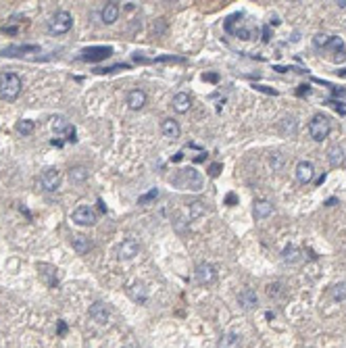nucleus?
<instances>
[{
    "instance_id": "nucleus-1",
    "label": "nucleus",
    "mask_w": 346,
    "mask_h": 348,
    "mask_svg": "<svg viewBox=\"0 0 346 348\" xmlns=\"http://www.w3.org/2000/svg\"><path fill=\"white\" fill-rule=\"evenodd\" d=\"M21 92V79L15 73H3L0 75V96L5 100H15Z\"/></svg>"
},
{
    "instance_id": "nucleus-2",
    "label": "nucleus",
    "mask_w": 346,
    "mask_h": 348,
    "mask_svg": "<svg viewBox=\"0 0 346 348\" xmlns=\"http://www.w3.org/2000/svg\"><path fill=\"white\" fill-rule=\"evenodd\" d=\"M331 132V125H329V119L323 117V115H315L309 123V134L315 142H323L325 138L329 136Z\"/></svg>"
},
{
    "instance_id": "nucleus-3",
    "label": "nucleus",
    "mask_w": 346,
    "mask_h": 348,
    "mask_svg": "<svg viewBox=\"0 0 346 348\" xmlns=\"http://www.w3.org/2000/svg\"><path fill=\"white\" fill-rule=\"evenodd\" d=\"M71 25H73V17L69 15L67 11H59V13H54L52 19L48 21V32L50 34H67L69 30H71Z\"/></svg>"
},
{
    "instance_id": "nucleus-4",
    "label": "nucleus",
    "mask_w": 346,
    "mask_h": 348,
    "mask_svg": "<svg viewBox=\"0 0 346 348\" xmlns=\"http://www.w3.org/2000/svg\"><path fill=\"white\" fill-rule=\"evenodd\" d=\"M113 54V48L110 46H92V48H84L81 50V61H102V59H108Z\"/></svg>"
},
{
    "instance_id": "nucleus-5",
    "label": "nucleus",
    "mask_w": 346,
    "mask_h": 348,
    "mask_svg": "<svg viewBox=\"0 0 346 348\" xmlns=\"http://www.w3.org/2000/svg\"><path fill=\"white\" fill-rule=\"evenodd\" d=\"M217 280V269L215 265H211V263H200V265L196 267V282L202 284V286H209Z\"/></svg>"
},
{
    "instance_id": "nucleus-6",
    "label": "nucleus",
    "mask_w": 346,
    "mask_h": 348,
    "mask_svg": "<svg viewBox=\"0 0 346 348\" xmlns=\"http://www.w3.org/2000/svg\"><path fill=\"white\" fill-rule=\"evenodd\" d=\"M59 179H61V173L57 169H46L42 175H40V186H42L46 192H54L59 188Z\"/></svg>"
},
{
    "instance_id": "nucleus-7",
    "label": "nucleus",
    "mask_w": 346,
    "mask_h": 348,
    "mask_svg": "<svg viewBox=\"0 0 346 348\" xmlns=\"http://www.w3.org/2000/svg\"><path fill=\"white\" fill-rule=\"evenodd\" d=\"M52 130L57 132V134H63V136H67V140L69 142H75L77 138H75V128L71 123H69L67 119H63V117H57L52 121Z\"/></svg>"
},
{
    "instance_id": "nucleus-8",
    "label": "nucleus",
    "mask_w": 346,
    "mask_h": 348,
    "mask_svg": "<svg viewBox=\"0 0 346 348\" xmlns=\"http://www.w3.org/2000/svg\"><path fill=\"white\" fill-rule=\"evenodd\" d=\"M71 219L75 221V223H79V225H92L96 221V215H94V211L90 206H79V208H75V211H73Z\"/></svg>"
},
{
    "instance_id": "nucleus-9",
    "label": "nucleus",
    "mask_w": 346,
    "mask_h": 348,
    "mask_svg": "<svg viewBox=\"0 0 346 348\" xmlns=\"http://www.w3.org/2000/svg\"><path fill=\"white\" fill-rule=\"evenodd\" d=\"M138 250H140V246H138V242L136 240H132V238H128V240H123L119 246H117V257L119 259H134L136 255H138Z\"/></svg>"
},
{
    "instance_id": "nucleus-10",
    "label": "nucleus",
    "mask_w": 346,
    "mask_h": 348,
    "mask_svg": "<svg viewBox=\"0 0 346 348\" xmlns=\"http://www.w3.org/2000/svg\"><path fill=\"white\" fill-rule=\"evenodd\" d=\"M313 173H315L313 163H309V161H300V163L296 165V179H298L300 184H309L311 179H313Z\"/></svg>"
},
{
    "instance_id": "nucleus-11",
    "label": "nucleus",
    "mask_w": 346,
    "mask_h": 348,
    "mask_svg": "<svg viewBox=\"0 0 346 348\" xmlns=\"http://www.w3.org/2000/svg\"><path fill=\"white\" fill-rule=\"evenodd\" d=\"M90 317L94 319V321H98V323H106L108 321V309H106V304L102 302H96L90 307Z\"/></svg>"
},
{
    "instance_id": "nucleus-12",
    "label": "nucleus",
    "mask_w": 346,
    "mask_h": 348,
    "mask_svg": "<svg viewBox=\"0 0 346 348\" xmlns=\"http://www.w3.org/2000/svg\"><path fill=\"white\" fill-rule=\"evenodd\" d=\"M182 175L186 177V184H184L186 188H190V190H200L202 188V177L194 169H184Z\"/></svg>"
},
{
    "instance_id": "nucleus-13",
    "label": "nucleus",
    "mask_w": 346,
    "mask_h": 348,
    "mask_svg": "<svg viewBox=\"0 0 346 348\" xmlns=\"http://www.w3.org/2000/svg\"><path fill=\"white\" fill-rule=\"evenodd\" d=\"M238 300H240V304L244 309H255L257 307V292L255 290H251V288H246V290H242L240 294H238Z\"/></svg>"
},
{
    "instance_id": "nucleus-14",
    "label": "nucleus",
    "mask_w": 346,
    "mask_h": 348,
    "mask_svg": "<svg viewBox=\"0 0 346 348\" xmlns=\"http://www.w3.org/2000/svg\"><path fill=\"white\" fill-rule=\"evenodd\" d=\"M100 17H102V23H106V25L115 23L117 17H119V7H117V3H108V5L100 11Z\"/></svg>"
},
{
    "instance_id": "nucleus-15",
    "label": "nucleus",
    "mask_w": 346,
    "mask_h": 348,
    "mask_svg": "<svg viewBox=\"0 0 346 348\" xmlns=\"http://www.w3.org/2000/svg\"><path fill=\"white\" fill-rule=\"evenodd\" d=\"M271 213H273V204H271L269 200H259V202H255V208H253L255 219H267Z\"/></svg>"
},
{
    "instance_id": "nucleus-16",
    "label": "nucleus",
    "mask_w": 346,
    "mask_h": 348,
    "mask_svg": "<svg viewBox=\"0 0 346 348\" xmlns=\"http://www.w3.org/2000/svg\"><path fill=\"white\" fill-rule=\"evenodd\" d=\"M173 108L177 110V113H186V110L190 108V104H192V98H190V94H186V92H179V94H175L173 96Z\"/></svg>"
},
{
    "instance_id": "nucleus-17",
    "label": "nucleus",
    "mask_w": 346,
    "mask_h": 348,
    "mask_svg": "<svg viewBox=\"0 0 346 348\" xmlns=\"http://www.w3.org/2000/svg\"><path fill=\"white\" fill-rule=\"evenodd\" d=\"M128 104H130V108H134V110L142 108V106L146 104V94H144L142 90H132V92L128 94Z\"/></svg>"
},
{
    "instance_id": "nucleus-18",
    "label": "nucleus",
    "mask_w": 346,
    "mask_h": 348,
    "mask_svg": "<svg viewBox=\"0 0 346 348\" xmlns=\"http://www.w3.org/2000/svg\"><path fill=\"white\" fill-rule=\"evenodd\" d=\"M161 130H163V136L169 138V140H175V138H179V125L173 119H165L163 125H161Z\"/></svg>"
},
{
    "instance_id": "nucleus-19",
    "label": "nucleus",
    "mask_w": 346,
    "mask_h": 348,
    "mask_svg": "<svg viewBox=\"0 0 346 348\" xmlns=\"http://www.w3.org/2000/svg\"><path fill=\"white\" fill-rule=\"evenodd\" d=\"M219 348H242V336H238V333H225L219 340Z\"/></svg>"
},
{
    "instance_id": "nucleus-20",
    "label": "nucleus",
    "mask_w": 346,
    "mask_h": 348,
    "mask_svg": "<svg viewBox=\"0 0 346 348\" xmlns=\"http://www.w3.org/2000/svg\"><path fill=\"white\" fill-rule=\"evenodd\" d=\"M71 246H73V250H75V253H79V255H84V253H88V250H90V240L86 238V236H73V238H71Z\"/></svg>"
},
{
    "instance_id": "nucleus-21",
    "label": "nucleus",
    "mask_w": 346,
    "mask_h": 348,
    "mask_svg": "<svg viewBox=\"0 0 346 348\" xmlns=\"http://www.w3.org/2000/svg\"><path fill=\"white\" fill-rule=\"evenodd\" d=\"M38 269H40V273H42V277L46 280V284L50 286V288H54L57 286V269L54 267H50V265H38Z\"/></svg>"
},
{
    "instance_id": "nucleus-22",
    "label": "nucleus",
    "mask_w": 346,
    "mask_h": 348,
    "mask_svg": "<svg viewBox=\"0 0 346 348\" xmlns=\"http://www.w3.org/2000/svg\"><path fill=\"white\" fill-rule=\"evenodd\" d=\"M327 161H329L331 167H340L344 163V150L340 146H331L327 150Z\"/></svg>"
},
{
    "instance_id": "nucleus-23",
    "label": "nucleus",
    "mask_w": 346,
    "mask_h": 348,
    "mask_svg": "<svg viewBox=\"0 0 346 348\" xmlns=\"http://www.w3.org/2000/svg\"><path fill=\"white\" fill-rule=\"evenodd\" d=\"M282 259H284L286 263H298V261H300L298 248H296V246H286L284 253H282Z\"/></svg>"
},
{
    "instance_id": "nucleus-24",
    "label": "nucleus",
    "mask_w": 346,
    "mask_h": 348,
    "mask_svg": "<svg viewBox=\"0 0 346 348\" xmlns=\"http://www.w3.org/2000/svg\"><path fill=\"white\" fill-rule=\"evenodd\" d=\"M17 132L23 134V136H30V134L34 132V121H30V119H21V121L17 123Z\"/></svg>"
},
{
    "instance_id": "nucleus-25",
    "label": "nucleus",
    "mask_w": 346,
    "mask_h": 348,
    "mask_svg": "<svg viewBox=\"0 0 346 348\" xmlns=\"http://www.w3.org/2000/svg\"><path fill=\"white\" fill-rule=\"evenodd\" d=\"M329 42H331V36H327V34H317V36L313 38V44H315L317 48H327Z\"/></svg>"
},
{
    "instance_id": "nucleus-26",
    "label": "nucleus",
    "mask_w": 346,
    "mask_h": 348,
    "mask_svg": "<svg viewBox=\"0 0 346 348\" xmlns=\"http://www.w3.org/2000/svg\"><path fill=\"white\" fill-rule=\"evenodd\" d=\"M86 169H84V167H77V169H71V179H73V182H84V179H86Z\"/></svg>"
},
{
    "instance_id": "nucleus-27",
    "label": "nucleus",
    "mask_w": 346,
    "mask_h": 348,
    "mask_svg": "<svg viewBox=\"0 0 346 348\" xmlns=\"http://www.w3.org/2000/svg\"><path fill=\"white\" fill-rule=\"evenodd\" d=\"M159 196V190L155 188V190H150L148 194H144V196H140V200H138V204H148L150 200H155Z\"/></svg>"
},
{
    "instance_id": "nucleus-28",
    "label": "nucleus",
    "mask_w": 346,
    "mask_h": 348,
    "mask_svg": "<svg viewBox=\"0 0 346 348\" xmlns=\"http://www.w3.org/2000/svg\"><path fill=\"white\" fill-rule=\"evenodd\" d=\"M334 298H336V300H344V298H346V284L334 286Z\"/></svg>"
},
{
    "instance_id": "nucleus-29",
    "label": "nucleus",
    "mask_w": 346,
    "mask_h": 348,
    "mask_svg": "<svg viewBox=\"0 0 346 348\" xmlns=\"http://www.w3.org/2000/svg\"><path fill=\"white\" fill-rule=\"evenodd\" d=\"M263 40L269 42V30H267V27H265V30H263Z\"/></svg>"
},
{
    "instance_id": "nucleus-30",
    "label": "nucleus",
    "mask_w": 346,
    "mask_h": 348,
    "mask_svg": "<svg viewBox=\"0 0 346 348\" xmlns=\"http://www.w3.org/2000/svg\"><path fill=\"white\" fill-rule=\"evenodd\" d=\"M219 173V165H213L211 167V175H217Z\"/></svg>"
},
{
    "instance_id": "nucleus-31",
    "label": "nucleus",
    "mask_w": 346,
    "mask_h": 348,
    "mask_svg": "<svg viewBox=\"0 0 346 348\" xmlns=\"http://www.w3.org/2000/svg\"><path fill=\"white\" fill-rule=\"evenodd\" d=\"M227 202H229V206H232L234 202H236V196H234V194H229V196H227Z\"/></svg>"
},
{
    "instance_id": "nucleus-32",
    "label": "nucleus",
    "mask_w": 346,
    "mask_h": 348,
    "mask_svg": "<svg viewBox=\"0 0 346 348\" xmlns=\"http://www.w3.org/2000/svg\"><path fill=\"white\" fill-rule=\"evenodd\" d=\"M336 5H338V9H346V0H338Z\"/></svg>"
}]
</instances>
